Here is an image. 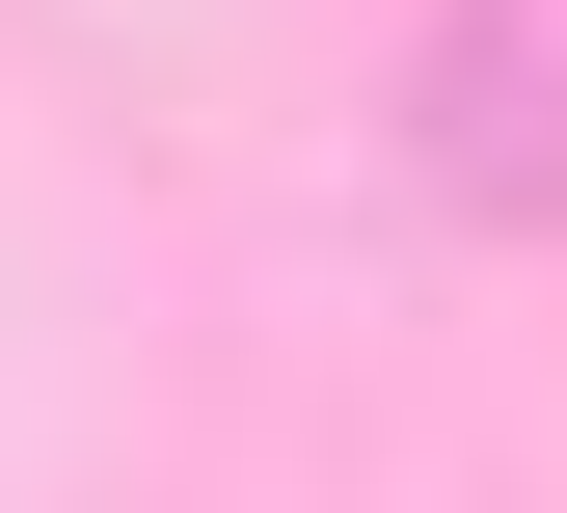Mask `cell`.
Listing matches in <instances>:
<instances>
[{
    "label": "cell",
    "instance_id": "cell-1",
    "mask_svg": "<svg viewBox=\"0 0 567 513\" xmlns=\"http://www.w3.org/2000/svg\"><path fill=\"white\" fill-rule=\"evenodd\" d=\"M405 163L460 216H567V0H460L405 54Z\"/></svg>",
    "mask_w": 567,
    "mask_h": 513
}]
</instances>
